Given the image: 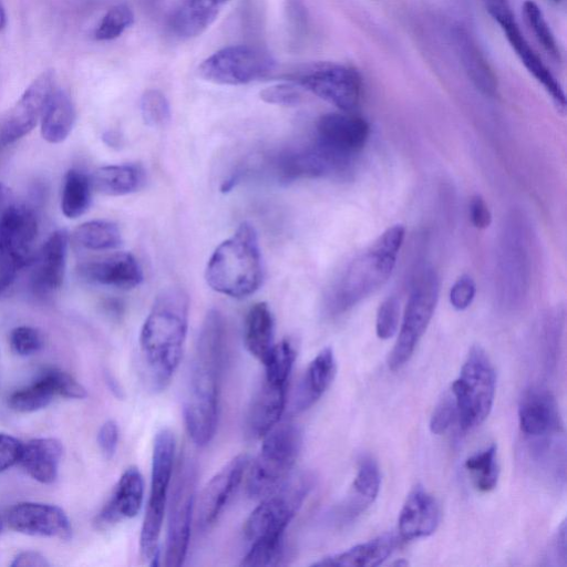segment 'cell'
<instances>
[{
    "mask_svg": "<svg viewBox=\"0 0 567 567\" xmlns=\"http://www.w3.org/2000/svg\"><path fill=\"white\" fill-rule=\"evenodd\" d=\"M79 274L91 284L118 289L134 288L143 280L138 261L125 251L83 262L79 267Z\"/></svg>",
    "mask_w": 567,
    "mask_h": 567,
    "instance_id": "cb8c5ba5",
    "label": "cell"
},
{
    "mask_svg": "<svg viewBox=\"0 0 567 567\" xmlns=\"http://www.w3.org/2000/svg\"><path fill=\"white\" fill-rule=\"evenodd\" d=\"M337 371L333 351L322 349L309 363L301 377L291 402V412L302 413L310 409L328 390Z\"/></svg>",
    "mask_w": 567,
    "mask_h": 567,
    "instance_id": "83f0119b",
    "label": "cell"
},
{
    "mask_svg": "<svg viewBox=\"0 0 567 567\" xmlns=\"http://www.w3.org/2000/svg\"><path fill=\"white\" fill-rule=\"evenodd\" d=\"M229 0H176L169 16L168 30L179 40L204 33L217 19Z\"/></svg>",
    "mask_w": 567,
    "mask_h": 567,
    "instance_id": "484cf974",
    "label": "cell"
},
{
    "mask_svg": "<svg viewBox=\"0 0 567 567\" xmlns=\"http://www.w3.org/2000/svg\"><path fill=\"white\" fill-rule=\"evenodd\" d=\"M497 446L491 444L465 461V468L470 472L475 487L481 492L495 488L498 481Z\"/></svg>",
    "mask_w": 567,
    "mask_h": 567,
    "instance_id": "f35d334b",
    "label": "cell"
},
{
    "mask_svg": "<svg viewBox=\"0 0 567 567\" xmlns=\"http://www.w3.org/2000/svg\"><path fill=\"white\" fill-rule=\"evenodd\" d=\"M496 377L493 364L480 346H473L452 384L460 427L466 432L488 416L495 396Z\"/></svg>",
    "mask_w": 567,
    "mask_h": 567,
    "instance_id": "ba28073f",
    "label": "cell"
},
{
    "mask_svg": "<svg viewBox=\"0 0 567 567\" xmlns=\"http://www.w3.org/2000/svg\"><path fill=\"white\" fill-rule=\"evenodd\" d=\"M404 236V227L393 225L347 265L324 297L323 308L328 316L348 311L388 281Z\"/></svg>",
    "mask_w": 567,
    "mask_h": 567,
    "instance_id": "3957f363",
    "label": "cell"
},
{
    "mask_svg": "<svg viewBox=\"0 0 567 567\" xmlns=\"http://www.w3.org/2000/svg\"><path fill=\"white\" fill-rule=\"evenodd\" d=\"M483 1L487 12L499 24L511 47L516 52L524 66L544 86L557 107L564 110L566 106V97L560 83L543 63L542 59L533 50L522 33L508 1Z\"/></svg>",
    "mask_w": 567,
    "mask_h": 567,
    "instance_id": "e0dca14e",
    "label": "cell"
},
{
    "mask_svg": "<svg viewBox=\"0 0 567 567\" xmlns=\"http://www.w3.org/2000/svg\"><path fill=\"white\" fill-rule=\"evenodd\" d=\"M440 522V509L434 497L416 485L408 495L398 522L400 536L405 540L432 535Z\"/></svg>",
    "mask_w": 567,
    "mask_h": 567,
    "instance_id": "4316f807",
    "label": "cell"
},
{
    "mask_svg": "<svg viewBox=\"0 0 567 567\" xmlns=\"http://www.w3.org/2000/svg\"><path fill=\"white\" fill-rule=\"evenodd\" d=\"M56 396L48 378L41 377L29 386L13 392L8 399L10 409L20 413L35 412L48 406Z\"/></svg>",
    "mask_w": 567,
    "mask_h": 567,
    "instance_id": "74e56055",
    "label": "cell"
},
{
    "mask_svg": "<svg viewBox=\"0 0 567 567\" xmlns=\"http://www.w3.org/2000/svg\"><path fill=\"white\" fill-rule=\"evenodd\" d=\"M395 545V536L385 533L344 551L321 558L312 565L324 567H374L381 565L392 554Z\"/></svg>",
    "mask_w": 567,
    "mask_h": 567,
    "instance_id": "f546056e",
    "label": "cell"
},
{
    "mask_svg": "<svg viewBox=\"0 0 567 567\" xmlns=\"http://www.w3.org/2000/svg\"><path fill=\"white\" fill-rule=\"evenodd\" d=\"M97 444L106 458L113 457L118 444V426L113 420L104 422L97 432Z\"/></svg>",
    "mask_w": 567,
    "mask_h": 567,
    "instance_id": "f907efd6",
    "label": "cell"
},
{
    "mask_svg": "<svg viewBox=\"0 0 567 567\" xmlns=\"http://www.w3.org/2000/svg\"><path fill=\"white\" fill-rule=\"evenodd\" d=\"M174 456V434L162 429L154 439L150 497L140 535V550L145 559L158 558L157 544L165 516Z\"/></svg>",
    "mask_w": 567,
    "mask_h": 567,
    "instance_id": "30bf717a",
    "label": "cell"
},
{
    "mask_svg": "<svg viewBox=\"0 0 567 567\" xmlns=\"http://www.w3.org/2000/svg\"><path fill=\"white\" fill-rule=\"evenodd\" d=\"M523 13L526 23L545 52L550 55L551 59L559 61L560 52L557 41L537 3L532 0H526L523 3Z\"/></svg>",
    "mask_w": 567,
    "mask_h": 567,
    "instance_id": "ab89813d",
    "label": "cell"
},
{
    "mask_svg": "<svg viewBox=\"0 0 567 567\" xmlns=\"http://www.w3.org/2000/svg\"><path fill=\"white\" fill-rule=\"evenodd\" d=\"M11 566L12 567H48V566H50V563L39 551L25 550V551H21L13 558Z\"/></svg>",
    "mask_w": 567,
    "mask_h": 567,
    "instance_id": "f5cc1de1",
    "label": "cell"
},
{
    "mask_svg": "<svg viewBox=\"0 0 567 567\" xmlns=\"http://www.w3.org/2000/svg\"><path fill=\"white\" fill-rule=\"evenodd\" d=\"M554 1H559V0H554Z\"/></svg>",
    "mask_w": 567,
    "mask_h": 567,
    "instance_id": "6f0895ef",
    "label": "cell"
},
{
    "mask_svg": "<svg viewBox=\"0 0 567 567\" xmlns=\"http://www.w3.org/2000/svg\"><path fill=\"white\" fill-rule=\"evenodd\" d=\"M498 281L502 298L509 305L520 301L528 291L529 238L525 221L516 214L504 226L498 256Z\"/></svg>",
    "mask_w": 567,
    "mask_h": 567,
    "instance_id": "9a60e30c",
    "label": "cell"
},
{
    "mask_svg": "<svg viewBox=\"0 0 567 567\" xmlns=\"http://www.w3.org/2000/svg\"><path fill=\"white\" fill-rule=\"evenodd\" d=\"M291 81L343 112L353 111L362 95V79L352 66L336 62L303 65L290 75Z\"/></svg>",
    "mask_w": 567,
    "mask_h": 567,
    "instance_id": "4fadbf2b",
    "label": "cell"
},
{
    "mask_svg": "<svg viewBox=\"0 0 567 567\" xmlns=\"http://www.w3.org/2000/svg\"><path fill=\"white\" fill-rule=\"evenodd\" d=\"M468 210L471 221L476 228L485 229L491 225L492 214L482 196L475 195L472 197Z\"/></svg>",
    "mask_w": 567,
    "mask_h": 567,
    "instance_id": "816d5d0a",
    "label": "cell"
},
{
    "mask_svg": "<svg viewBox=\"0 0 567 567\" xmlns=\"http://www.w3.org/2000/svg\"><path fill=\"white\" fill-rule=\"evenodd\" d=\"M92 189L90 176L76 168L69 169L61 190L62 214L70 219L85 214L91 205Z\"/></svg>",
    "mask_w": 567,
    "mask_h": 567,
    "instance_id": "d590c367",
    "label": "cell"
},
{
    "mask_svg": "<svg viewBox=\"0 0 567 567\" xmlns=\"http://www.w3.org/2000/svg\"><path fill=\"white\" fill-rule=\"evenodd\" d=\"M244 341L251 355L265 364L275 347V319L266 302L255 303L245 321Z\"/></svg>",
    "mask_w": 567,
    "mask_h": 567,
    "instance_id": "4dcf8cb0",
    "label": "cell"
},
{
    "mask_svg": "<svg viewBox=\"0 0 567 567\" xmlns=\"http://www.w3.org/2000/svg\"><path fill=\"white\" fill-rule=\"evenodd\" d=\"M134 23L132 9L120 3L107 10L94 31V38L99 41H110L118 38Z\"/></svg>",
    "mask_w": 567,
    "mask_h": 567,
    "instance_id": "60d3db41",
    "label": "cell"
},
{
    "mask_svg": "<svg viewBox=\"0 0 567 567\" xmlns=\"http://www.w3.org/2000/svg\"><path fill=\"white\" fill-rule=\"evenodd\" d=\"M44 374L49 379L56 396L66 399L86 398V389L71 374L58 369L47 370Z\"/></svg>",
    "mask_w": 567,
    "mask_h": 567,
    "instance_id": "f6af8a7d",
    "label": "cell"
},
{
    "mask_svg": "<svg viewBox=\"0 0 567 567\" xmlns=\"http://www.w3.org/2000/svg\"><path fill=\"white\" fill-rule=\"evenodd\" d=\"M275 60L266 50L248 44L223 48L198 66V75L220 85H243L267 76Z\"/></svg>",
    "mask_w": 567,
    "mask_h": 567,
    "instance_id": "5bb4252c",
    "label": "cell"
},
{
    "mask_svg": "<svg viewBox=\"0 0 567 567\" xmlns=\"http://www.w3.org/2000/svg\"><path fill=\"white\" fill-rule=\"evenodd\" d=\"M8 195L0 186V297L12 288L21 270L33 262L38 236L33 209L7 203Z\"/></svg>",
    "mask_w": 567,
    "mask_h": 567,
    "instance_id": "5b68a950",
    "label": "cell"
},
{
    "mask_svg": "<svg viewBox=\"0 0 567 567\" xmlns=\"http://www.w3.org/2000/svg\"><path fill=\"white\" fill-rule=\"evenodd\" d=\"M140 106L142 117L148 126L162 127L171 120L169 103L158 90H146L141 96Z\"/></svg>",
    "mask_w": 567,
    "mask_h": 567,
    "instance_id": "b9f144b4",
    "label": "cell"
},
{
    "mask_svg": "<svg viewBox=\"0 0 567 567\" xmlns=\"http://www.w3.org/2000/svg\"><path fill=\"white\" fill-rule=\"evenodd\" d=\"M454 39L462 63L476 87L486 95L497 92V80L488 62L471 34L463 28L454 30Z\"/></svg>",
    "mask_w": 567,
    "mask_h": 567,
    "instance_id": "836d02e7",
    "label": "cell"
},
{
    "mask_svg": "<svg viewBox=\"0 0 567 567\" xmlns=\"http://www.w3.org/2000/svg\"><path fill=\"white\" fill-rule=\"evenodd\" d=\"M308 474L287 480L251 512L244 532L251 543L284 544L285 532L312 487Z\"/></svg>",
    "mask_w": 567,
    "mask_h": 567,
    "instance_id": "9c48e42d",
    "label": "cell"
},
{
    "mask_svg": "<svg viewBox=\"0 0 567 567\" xmlns=\"http://www.w3.org/2000/svg\"><path fill=\"white\" fill-rule=\"evenodd\" d=\"M2 529H3V522H2V519L0 517V534H1Z\"/></svg>",
    "mask_w": 567,
    "mask_h": 567,
    "instance_id": "9f6ffc18",
    "label": "cell"
},
{
    "mask_svg": "<svg viewBox=\"0 0 567 567\" xmlns=\"http://www.w3.org/2000/svg\"><path fill=\"white\" fill-rule=\"evenodd\" d=\"M250 457L241 453L227 462L204 486L197 503V524L206 530L215 524L243 481Z\"/></svg>",
    "mask_w": 567,
    "mask_h": 567,
    "instance_id": "ffe728a7",
    "label": "cell"
},
{
    "mask_svg": "<svg viewBox=\"0 0 567 567\" xmlns=\"http://www.w3.org/2000/svg\"><path fill=\"white\" fill-rule=\"evenodd\" d=\"M9 344L16 354L28 357L41 350L43 338L38 329L30 326H19L10 331Z\"/></svg>",
    "mask_w": 567,
    "mask_h": 567,
    "instance_id": "7bdbcfd3",
    "label": "cell"
},
{
    "mask_svg": "<svg viewBox=\"0 0 567 567\" xmlns=\"http://www.w3.org/2000/svg\"><path fill=\"white\" fill-rule=\"evenodd\" d=\"M144 481L137 467L131 466L118 478L115 488L96 516L100 528L110 527L124 519L135 517L143 503Z\"/></svg>",
    "mask_w": 567,
    "mask_h": 567,
    "instance_id": "d4e9b609",
    "label": "cell"
},
{
    "mask_svg": "<svg viewBox=\"0 0 567 567\" xmlns=\"http://www.w3.org/2000/svg\"><path fill=\"white\" fill-rule=\"evenodd\" d=\"M103 138H104L105 143L111 146H117L121 141L120 135L114 131L105 133Z\"/></svg>",
    "mask_w": 567,
    "mask_h": 567,
    "instance_id": "db71d44e",
    "label": "cell"
},
{
    "mask_svg": "<svg viewBox=\"0 0 567 567\" xmlns=\"http://www.w3.org/2000/svg\"><path fill=\"white\" fill-rule=\"evenodd\" d=\"M476 292L474 280L468 275L461 276L451 287L450 302L456 310L471 306Z\"/></svg>",
    "mask_w": 567,
    "mask_h": 567,
    "instance_id": "c3c4849f",
    "label": "cell"
},
{
    "mask_svg": "<svg viewBox=\"0 0 567 567\" xmlns=\"http://www.w3.org/2000/svg\"><path fill=\"white\" fill-rule=\"evenodd\" d=\"M400 302L395 297H389L379 307L375 320L377 336L386 340L392 338L399 327Z\"/></svg>",
    "mask_w": 567,
    "mask_h": 567,
    "instance_id": "ee69618b",
    "label": "cell"
},
{
    "mask_svg": "<svg viewBox=\"0 0 567 567\" xmlns=\"http://www.w3.org/2000/svg\"><path fill=\"white\" fill-rule=\"evenodd\" d=\"M370 134L368 122L350 112L328 113L316 125V144L328 153L352 162Z\"/></svg>",
    "mask_w": 567,
    "mask_h": 567,
    "instance_id": "d6986e66",
    "label": "cell"
},
{
    "mask_svg": "<svg viewBox=\"0 0 567 567\" xmlns=\"http://www.w3.org/2000/svg\"><path fill=\"white\" fill-rule=\"evenodd\" d=\"M274 177L280 183L300 178L341 176L352 163L341 159L316 143L303 147H288L271 155L267 162Z\"/></svg>",
    "mask_w": 567,
    "mask_h": 567,
    "instance_id": "2e32d148",
    "label": "cell"
},
{
    "mask_svg": "<svg viewBox=\"0 0 567 567\" xmlns=\"http://www.w3.org/2000/svg\"><path fill=\"white\" fill-rule=\"evenodd\" d=\"M75 109L70 96L55 89L43 110L41 135L50 144H60L70 135L75 123Z\"/></svg>",
    "mask_w": 567,
    "mask_h": 567,
    "instance_id": "d6a6232c",
    "label": "cell"
},
{
    "mask_svg": "<svg viewBox=\"0 0 567 567\" xmlns=\"http://www.w3.org/2000/svg\"><path fill=\"white\" fill-rule=\"evenodd\" d=\"M262 439L258 455L247 468L246 492L250 498H264L286 482L302 446V432L293 423H278Z\"/></svg>",
    "mask_w": 567,
    "mask_h": 567,
    "instance_id": "8992f818",
    "label": "cell"
},
{
    "mask_svg": "<svg viewBox=\"0 0 567 567\" xmlns=\"http://www.w3.org/2000/svg\"><path fill=\"white\" fill-rule=\"evenodd\" d=\"M440 279L432 268L421 271L412 286L395 344L388 357L389 369H401L412 357L436 307Z\"/></svg>",
    "mask_w": 567,
    "mask_h": 567,
    "instance_id": "8fae6325",
    "label": "cell"
},
{
    "mask_svg": "<svg viewBox=\"0 0 567 567\" xmlns=\"http://www.w3.org/2000/svg\"><path fill=\"white\" fill-rule=\"evenodd\" d=\"M6 25V12L0 1V30Z\"/></svg>",
    "mask_w": 567,
    "mask_h": 567,
    "instance_id": "11a10c76",
    "label": "cell"
},
{
    "mask_svg": "<svg viewBox=\"0 0 567 567\" xmlns=\"http://www.w3.org/2000/svg\"><path fill=\"white\" fill-rule=\"evenodd\" d=\"M262 277L256 229L244 221L213 251L206 266L205 279L213 290L221 295L245 298L260 287Z\"/></svg>",
    "mask_w": 567,
    "mask_h": 567,
    "instance_id": "277c9868",
    "label": "cell"
},
{
    "mask_svg": "<svg viewBox=\"0 0 567 567\" xmlns=\"http://www.w3.org/2000/svg\"><path fill=\"white\" fill-rule=\"evenodd\" d=\"M7 522L11 529L30 536H41L69 540L72 527L65 512L52 504L23 502L8 513Z\"/></svg>",
    "mask_w": 567,
    "mask_h": 567,
    "instance_id": "44dd1931",
    "label": "cell"
},
{
    "mask_svg": "<svg viewBox=\"0 0 567 567\" xmlns=\"http://www.w3.org/2000/svg\"><path fill=\"white\" fill-rule=\"evenodd\" d=\"M260 99L274 105L295 106L300 103L301 93L293 82L279 83L264 89L260 92Z\"/></svg>",
    "mask_w": 567,
    "mask_h": 567,
    "instance_id": "bcb514c9",
    "label": "cell"
},
{
    "mask_svg": "<svg viewBox=\"0 0 567 567\" xmlns=\"http://www.w3.org/2000/svg\"><path fill=\"white\" fill-rule=\"evenodd\" d=\"M226 357V321L210 309L197 336L183 408L187 433L197 446L207 445L216 433Z\"/></svg>",
    "mask_w": 567,
    "mask_h": 567,
    "instance_id": "6da1fadb",
    "label": "cell"
},
{
    "mask_svg": "<svg viewBox=\"0 0 567 567\" xmlns=\"http://www.w3.org/2000/svg\"><path fill=\"white\" fill-rule=\"evenodd\" d=\"M62 454L63 446L59 440L38 437L23 444L19 463L34 481L51 484L58 477Z\"/></svg>",
    "mask_w": 567,
    "mask_h": 567,
    "instance_id": "f1b7e54d",
    "label": "cell"
},
{
    "mask_svg": "<svg viewBox=\"0 0 567 567\" xmlns=\"http://www.w3.org/2000/svg\"><path fill=\"white\" fill-rule=\"evenodd\" d=\"M380 485L381 475L377 462L371 457H363L352 484L353 492L343 506L351 514L359 516L374 502Z\"/></svg>",
    "mask_w": 567,
    "mask_h": 567,
    "instance_id": "e575fe53",
    "label": "cell"
},
{
    "mask_svg": "<svg viewBox=\"0 0 567 567\" xmlns=\"http://www.w3.org/2000/svg\"><path fill=\"white\" fill-rule=\"evenodd\" d=\"M456 414V406L453 394H445L435 406L431 419L430 430L433 434H443L450 426Z\"/></svg>",
    "mask_w": 567,
    "mask_h": 567,
    "instance_id": "7dc6e473",
    "label": "cell"
},
{
    "mask_svg": "<svg viewBox=\"0 0 567 567\" xmlns=\"http://www.w3.org/2000/svg\"><path fill=\"white\" fill-rule=\"evenodd\" d=\"M69 247V234L64 229L53 231L35 255L31 275V289L40 296H49L63 284Z\"/></svg>",
    "mask_w": 567,
    "mask_h": 567,
    "instance_id": "7402d4cb",
    "label": "cell"
},
{
    "mask_svg": "<svg viewBox=\"0 0 567 567\" xmlns=\"http://www.w3.org/2000/svg\"><path fill=\"white\" fill-rule=\"evenodd\" d=\"M92 188L109 196L136 192L145 182V172L138 164H114L96 168L90 176Z\"/></svg>",
    "mask_w": 567,
    "mask_h": 567,
    "instance_id": "1f68e13d",
    "label": "cell"
},
{
    "mask_svg": "<svg viewBox=\"0 0 567 567\" xmlns=\"http://www.w3.org/2000/svg\"><path fill=\"white\" fill-rule=\"evenodd\" d=\"M54 90L52 70H47L34 79L3 118L0 125V146L16 143L35 127Z\"/></svg>",
    "mask_w": 567,
    "mask_h": 567,
    "instance_id": "ac0fdd59",
    "label": "cell"
},
{
    "mask_svg": "<svg viewBox=\"0 0 567 567\" xmlns=\"http://www.w3.org/2000/svg\"><path fill=\"white\" fill-rule=\"evenodd\" d=\"M189 298L184 289L162 290L143 323L140 350L143 373L153 392L165 390L184 351L188 327Z\"/></svg>",
    "mask_w": 567,
    "mask_h": 567,
    "instance_id": "7a4b0ae2",
    "label": "cell"
},
{
    "mask_svg": "<svg viewBox=\"0 0 567 567\" xmlns=\"http://www.w3.org/2000/svg\"><path fill=\"white\" fill-rule=\"evenodd\" d=\"M73 239L80 247L93 251L114 249L122 243L117 225L105 219L82 223L74 229Z\"/></svg>",
    "mask_w": 567,
    "mask_h": 567,
    "instance_id": "8d00e7d4",
    "label": "cell"
},
{
    "mask_svg": "<svg viewBox=\"0 0 567 567\" xmlns=\"http://www.w3.org/2000/svg\"><path fill=\"white\" fill-rule=\"evenodd\" d=\"M23 443L17 437L0 433V472L19 463Z\"/></svg>",
    "mask_w": 567,
    "mask_h": 567,
    "instance_id": "681fc988",
    "label": "cell"
},
{
    "mask_svg": "<svg viewBox=\"0 0 567 567\" xmlns=\"http://www.w3.org/2000/svg\"><path fill=\"white\" fill-rule=\"evenodd\" d=\"M196 483V464L190 457H184L177 468L168 506L164 556L166 567H179L185 561L195 505Z\"/></svg>",
    "mask_w": 567,
    "mask_h": 567,
    "instance_id": "7c38bea8",
    "label": "cell"
},
{
    "mask_svg": "<svg viewBox=\"0 0 567 567\" xmlns=\"http://www.w3.org/2000/svg\"><path fill=\"white\" fill-rule=\"evenodd\" d=\"M522 432L530 437H545L563 431L558 404L553 394L542 386L526 390L518 405Z\"/></svg>",
    "mask_w": 567,
    "mask_h": 567,
    "instance_id": "603a6c76",
    "label": "cell"
},
{
    "mask_svg": "<svg viewBox=\"0 0 567 567\" xmlns=\"http://www.w3.org/2000/svg\"><path fill=\"white\" fill-rule=\"evenodd\" d=\"M296 355L292 343L282 340L275 344L264 364V380L251 400L246 417L250 437L261 439L279 423L286 408L287 386Z\"/></svg>",
    "mask_w": 567,
    "mask_h": 567,
    "instance_id": "52a82bcc",
    "label": "cell"
}]
</instances>
